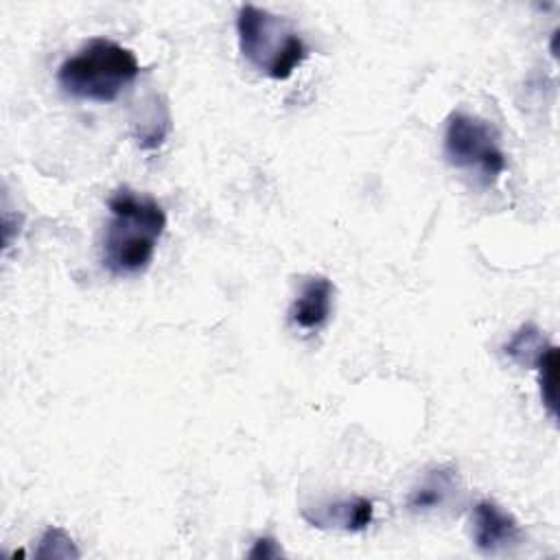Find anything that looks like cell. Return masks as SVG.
I'll list each match as a JSON object with an SVG mask.
<instances>
[{"mask_svg": "<svg viewBox=\"0 0 560 560\" xmlns=\"http://www.w3.org/2000/svg\"><path fill=\"white\" fill-rule=\"evenodd\" d=\"M109 221L103 232L101 262L114 278H133L149 269L166 230L158 199L127 186L107 199Z\"/></svg>", "mask_w": 560, "mask_h": 560, "instance_id": "obj_1", "label": "cell"}, {"mask_svg": "<svg viewBox=\"0 0 560 560\" xmlns=\"http://www.w3.org/2000/svg\"><path fill=\"white\" fill-rule=\"evenodd\" d=\"M138 74L140 63L131 48L109 37H92L63 59L57 70V83L72 98L112 103Z\"/></svg>", "mask_w": 560, "mask_h": 560, "instance_id": "obj_2", "label": "cell"}, {"mask_svg": "<svg viewBox=\"0 0 560 560\" xmlns=\"http://www.w3.org/2000/svg\"><path fill=\"white\" fill-rule=\"evenodd\" d=\"M238 50L260 74L284 81L308 57V48L291 20L256 4L236 13Z\"/></svg>", "mask_w": 560, "mask_h": 560, "instance_id": "obj_3", "label": "cell"}, {"mask_svg": "<svg viewBox=\"0 0 560 560\" xmlns=\"http://www.w3.org/2000/svg\"><path fill=\"white\" fill-rule=\"evenodd\" d=\"M444 158L451 166L472 173L483 188L497 184L508 160L497 129L468 112H451L444 127Z\"/></svg>", "mask_w": 560, "mask_h": 560, "instance_id": "obj_4", "label": "cell"}, {"mask_svg": "<svg viewBox=\"0 0 560 560\" xmlns=\"http://www.w3.org/2000/svg\"><path fill=\"white\" fill-rule=\"evenodd\" d=\"M472 542L486 556L510 553L523 542V529L512 512L492 499H481L472 508Z\"/></svg>", "mask_w": 560, "mask_h": 560, "instance_id": "obj_5", "label": "cell"}, {"mask_svg": "<svg viewBox=\"0 0 560 560\" xmlns=\"http://www.w3.org/2000/svg\"><path fill=\"white\" fill-rule=\"evenodd\" d=\"M302 518L317 529L357 534L372 525L374 503L361 494L328 499V501H319L315 505L302 508Z\"/></svg>", "mask_w": 560, "mask_h": 560, "instance_id": "obj_6", "label": "cell"}, {"mask_svg": "<svg viewBox=\"0 0 560 560\" xmlns=\"http://www.w3.org/2000/svg\"><path fill=\"white\" fill-rule=\"evenodd\" d=\"M335 308V284L330 278L313 273L300 284L298 295L289 306V322L302 332L322 330Z\"/></svg>", "mask_w": 560, "mask_h": 560, "instance_id": "obj_7", "label": "cell"}, {"mask_svg": "<svg viewBox=\"0 0 560 560\" xmlns=\"http://www.w3.org/2000/svg\"><path fill=\"white\" fill-rule=\"evenodd\" d=\"M462 490L459 472L453 464L431 466L420 481L407 494V510L413 514H431L442 508H448L457 501Z\"/></svg>", "mask_w": 560, "mask_h": 560, "instance_id": "obj_8", "label": "cell"}, {"mask_svg": "<svg viewBox=\"0 0 560 560\" xmlns=\"http://www.w3.org/2000/svg\"><path fill=\"white\" fill-rule=\"evenodd\" d=\"M549 346L551 341L542 335V330L536 324L527 322L505 341L503 354L521 368H534Z\"/></svg>", "mask_w": 560, "mask_h": 560, "instance_id": "obj_9", "label": "cell"}, {"mask_svg": "<svg viewBox=\"0 0 560 560\" xmlns=\"http://www.w3.org/2000/svg\"><path fill=\"white\" fill-rule=\"evenodd\" d=\"M133 127V138L140 144V149H158L171 133V114L166 103L158 96H151L149 107L140 114Z\"/></svg>", "mask_w": 560, "mask_h": 560, "instance_id": "obj_10", "label": "cell"}, {"mask_svg": "<svg viewBox=\"0 0 560 560\" xmlns=\"http://www.w3.org/2000/svg\"><path fill=\"white\" fill-rule=\"evenodd\" d=\"M534 370L538 372L540 400L549 418L556 420L558 418V348L553 343L540 354Z\"/></svg>", "mask_w": 560, "mask_h": 560, "instance_id": "obj_11", "label": "cell"}, {"mask_svg": "<svg viewBox=\"0 0 560 560\" xmlns=\"http://www.w3.org/2000/svg\"><path fill=\"white\" fill-rule=\"evenodd\" d=\"M81 556V551L77 549L72 536L57 525H50L42 538L39 545L35 549V558L39 560H77Z\"/></svg>", "mask_w": 560, "mask_h": 560, "instance_id": "obj_12", "label": "cell"}, {"mask_svg": "<svg viewBox=\"0 0 560 560\" xmlns=\"http://www.w3.org/2000/svg\"><path fill=\"white\" fill-rule=\"evenodd\" d=\"M280 556H284V551L273 536L256 538L252 549L247 551V558H254V560H271V558H280Z\"/></svg>", "mask_w": 560, "mask_h": 560, "instance_id": "obj_13", "label": "cell"}]
</instances>
